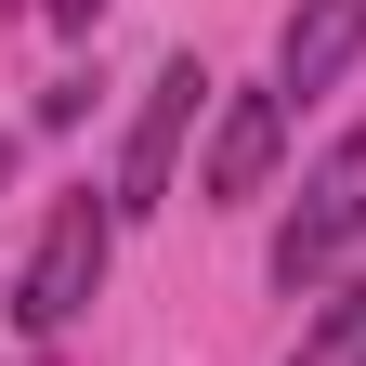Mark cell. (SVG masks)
Listing matches in <instances>:
<instances>
[{
    "label": "cell",
    "mask_w": 366,
    "mask_h": 366,
    "mask_svg": "<svg viewBox=\"0 0 366 366\" xmlns=\"http://www.w3.org/2000/svg\"><path fill=\"white\" fill-rule=\"evenodd\" d=\"M105 262H118V197H53V222H39V249H26V274H14V327L26 340H53V327H79L92 314V288H105Z\"/></svg>",
    "instance_id": "cell-1"
},
{
    "label": "cell",
    "mask_w": 366,
    "mask_h": 366,
    "mask_svg": "<svg viewBox=\"0 0 366 366\" xmlns=\"http://www.w3.org/2000/svg\"><path fill=\"white\" fill-rule=\"evenodd\" d=\"M353 236H366V131H340V144L301 170L288 222H274V288H327L353 262Z\"/></svg>",
    "instance_id": "cell-2"
},
{
    "label": "cell",
    "mask_w": 366,
    "mask_h": 366,
    "mask_svg": "<svg viewBox=\"0 0 366 366\" xmlns=\"http://www.w3.org/2000/svg\"><path fill=\"white\" fill-rule=\"evenodd\" d=\"M197 118H209V66L170 53L144 79V118H131V157H118V222L131 209H170V170H183V144H197Z\"/></svg>",
    "instance_id": "cell-3"
},
{
    "label": "cell",
    "mask_w": 366,
    "mask_h": 366,
    "mask_svg": "<svg viewBox=\"0 0 366 366\" xmlns=\"http://www.w3.org/2000/svg\"><path fill=\"white\" fill-rule=\"evenodd\" d=\"M274 157H288V92H222L209 157H197V209H249V197H274Z\"/></svg>",
    "instance_id": "cell-4"
},
{
    "label": "cell",
    "mask_w": 366,
    "mask_h": 366,
    "mask_svg": "<svg viewBox=\"0 0 366 366\" xmlns=\"http://www.w3.org/2000/svg\"><path fill=\"white\" fill-rule=\"evenodd\" d=\"M353 53H366V0H301L288 26H274V92H340L353 79Z\"/></svg>",
    "instance_id": "cell-5"
},
{
    "label": "cell",
    "mask_w": 366,
    "mask_h": 366,
    "mask_svg": "<svg viewBox=\"0 0 366 366\" xmlns=\"http://www.w3.org/2000/svg\"><path fill=\"white\" fill-rule=\"evenodd\" d=\"M288 366H366V288H340L327 314H314V327H301V353Z\"/></svg>",
    "instance_id": "cell-6"
},
{
    "label": "cell",
    "mask_w": 366,
    "mask_h": 366,
    "mask_svg": "<svg viewBox=\"0 0 366 366\" xmlns=\"http://www.w3.org/2000/svg\"><path fill=\"white\" fill-rule=\"evenodd\" d=\"M39 14H53V26H92V14H105V0H39Z\"/></svg>",
    "instance_id": "cell-7"
},
{
    "label": "cell",
    "mask_w": 366,
    "mask_h": 366,
    "mask_svg": "<svg viewBox=\"0 0 366 366\" xmlns=\"http://www.w3.org/2000/svg\"><path fill=\"white\" fill-rule=\"evenodd\" d=\"M0 183H14V144H0Z\"/></svg>",
    "instance_id": "cell-8"
},
{
    "label": "cell",
    "mask_w": 366,
    "mask_h": 366,
    "mask_svg": "<svg viewBox=\"0 0 366 366\" xmlns=\"http://www.w3.org/2000/svg\"><path fill=\"white\" fill-rule=\"evenodd\" d=\"M0 301H14V288H0Z\"/></svg>",
    "instance_id": "cell-9"
}]
</instances>
